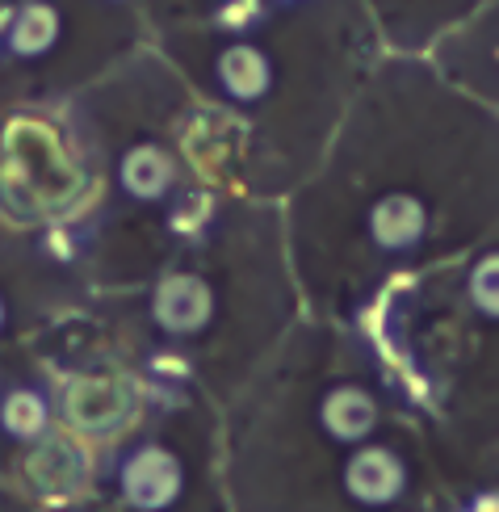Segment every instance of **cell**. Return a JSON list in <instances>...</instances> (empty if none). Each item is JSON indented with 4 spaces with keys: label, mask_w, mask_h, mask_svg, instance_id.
Segmentation results:
<instances>
[{
    "label": "cell",
    "mask_w": 499,
    "mask_h": 512,
    "mask_svg": "<svg viewBox=\"0 0 499 512\" xmlns=\"http://www.w3.org/2000/svg\"><path fill=\"white\" fill-rule=\"evenodd\" d=\"M177 483H181L177 462L164 450H156V445H147V450H139L122 466V487L139 508H164L177 496Z\"/></svg>",
    "instance_id": "obj_1"
},
{
    "label": "cell",
    "mask_w": 499,
    "mask_h": 512,
    "mask_svg": "<svg viewBox=\"0 0 499 512\" xmlns=\"http://www.w3.org/2000/svg\"><path fill=\"white\" fill-rule=\"evenodd\" d=\"M122 412H126V395H122V387H114V382H105V378L76 382L72 395H68L72 424H80V429H89V433L114 429L122 420Z\"/></svg>",
    "instance_id": "obj_2"
},
{
    "label": "cell",
    "mask_w": 499,
    "mask_h": 512,
    "mask_svg": "<svg viewBox=\"0 0 499 512\" xmlns=\"http://www.w3.org/2000/svg\"><path fill=\"white\" fill-rule=\"evenodd\" d=\"M206 315V290L193 282V277H172V282L160 286L156 294V319L172 332L198 328Z\"/></svg>",
    "instance_id": "obj_3"
},
{
    "label": "cell",
    "mask_w": 499,
    "mask_h": 512,
    "mask_svg": "<svg viewBox=\"0 0 499 512\" xmlns=\"http://www.w3.org/2000/svg\"><path fill=\"white\" fill-rule=\"evenodd\" d=\"M0 420H5V429L21 441L38 437L42 429H47V403H42L34 391H13L5 399V408H0Z\"/></svg>",
    "instance_id": "obj_4"
},
{
    "label": "cell",
    "mask_w": 499,
    "mask_h": 512,
    "mask_svg": "<svg viewBox=\"0 0 499 512\" xmlns=\"http://www.w3.org/2000/svg\"><path fill=\"white\" fill-rule=\"evenodd\" d=\"M30 471H34V479H38L42 487L72 483V475L80 471V458H76V450H72L68 441H47V445H42V450L34 454Z\"/></svg>",
    "instance_id": "obj_5"
},
{
    "label": "cell",
    "mask_w": 499,
    "mask_h": 512,
    "mask_svg": "<svg viewBox=\"0 0 499 512\" xmlns=\"http://www.w3.org/2000/svg\"><path fill=\"white\" fill-rule=\"evenodd\" d=\"M122 177H126V185L135 189L139 198H151L156 189H164V177H168V164L156 156V152H135L126 160V168H122Z\"/></svg>",
    "instance_id": "obj_6"
},
{
    "label": "cell",
    "mask_w": 499,
    "mask_h": 512,
    "mask_svg": "<svg viewBox=\"0 0 499 512\" xmlns=\"http://www.w3.org/2000/svg\"><path fill=\"white\" fill-rule=\"evenodd\" d=\"M0 319H5V311H0Z\"/></svg>",
    "instance_id": "obj_7"
}]
</instances>
